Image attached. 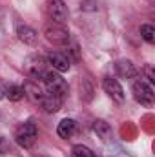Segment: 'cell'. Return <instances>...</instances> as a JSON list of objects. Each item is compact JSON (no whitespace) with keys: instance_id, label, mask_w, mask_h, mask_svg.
Wrapping results in <instances>:
<instances>
[{"instance_id":"6da1fadb","label":"cell","mask_w":155,"mask_h":157,"mask_svg":"<svg viewBox=\"0 0 155 157\" xmlns=\"http://www.w3.org/2000/svg\"><path fill=\"white\" fill-rule=\"evenodd\" d=\"M13 139H15V143H17L20 148L31 150V148L35 146L37 139H39V126H37L33 121H24V122H20V124L15 128Z\"/></svg>"},{"instance_id":"7a4b0ae2","label":"cell","mask_w":155,"mask_h":157,"mask_svg":"<svg viewBox=\"0 0 155 157\" xmlns=\"http://www.w3.org/2000/svg\"><path fill=\"white\" fill-rule=\"evenodd\" d=\"M42 82L46 86V93H51L55 97H60V99H66L68 97V91H70V86H68V80L62 77V73L59 71H46V75L42 77Z\"/></svg>"},{"instance_id":"3957f363","label":"cell","mask_w":155,"mask_h":157,"mask_svg":"<svg viewBox=\"0 0 155 157\" xmlns=\"http://www.w3.org/2000/svg\"><path fill=\"white\" fill-rule=\"evenodd\" d=\"M44 37L53 46H68L70 39H71L70 29L64 24H57V22H51V20H47L44 24Z\"/></svg>"},{"instance_id":"277c9868","label":"cell","mask_w":155,"mask_h":157,"mask_svg":"<svg viewBox=\"0 0 155 157\" xmlns=\"http://www.w3.org/2000/svg\"><path fill=\"white\" fill-rule=\"evenodd\" d=\"M131 93H133V99L141 106H144V108H152L153 106V102H155L153 88H152V84L144 82L142 78H139V80H135L131 84Z\"/></svg>"},{"instance_id":"5b68a950","label":"cell","mask_w":155,"mask_h":157,"mask_svg":"<svg viewBox=\"0 0 155 157\" xmlns=\"http://www.w3.org/2000/svg\"><path fill=\"white\" fill-rule=\"evenodd\" d=\"M46 15L51 22L64 24V26L70 20V9L64 0H46Z\"/></svg>"},{"instance_id":"8992f818","label":"cell","mask_w":155,"mask_h":157,"mask_svg":"<svg viewBox=\"0 0 155 157\" xmlns=\"http://www.w3.org/2000/svg\"><path fill=\"white\" fill-rule=\"evenodd\" d=\"M24 71L28 73L29 78L42 80V77L47 71V60H46V57H42V55H29V57H26V60H24Z\"/></svg>"},{"instance_id":"52a82bcc","label":"cell","mask_w":155,"mask_h":157,"mask_svg":"<svg viewBox=\"0 0 155 157\" xmlns=\"http://www.w3.org/2000/svg\"><path fill=\"white\" fill-rule=\"evenodd\" d=\"M46 60H47V66H51L53 71H59V73H66V71H70V68H71V59H70V55L64 53V51H59V49L49 51V53L46 55Z\"/></svg>"},{"instance_id":"ba28073f","label":"cell","mask_w":155,"mask_h":157,"mask_svg":"<svg viewBox=\"0 0 155 157\" xmlns=\"http://www.w3.org/2000/svg\"><path fill=\"white\" fill-rule=\"evenodd\" d=\"M102 90H104V93H106L113 102H117V104H122L124 99H126V93H124L120 82H119L115 77H110V75H108V77L102 78Z\"/></svg>"},{"instance_id":"9c48e42d","label":"cell","mask_w":155,"mask_h":157,"mask_svg":"<svg viewBox=\"0 0 155 157\" xmlns=\"http://www.w3.org/2000/svg\"><path fill=\"white\" fill-rule=\"evenodd\" d=\"M113 68H115V73L120 78H135L139 75L135 64H133L130 59H117L115 64H113Z\"/></svg>"},{"instance_id":"30bf717a","label":"cell","mask_w":155,"mask_h":157,"mask_svg":"<svg viewBox=\"0 0 155 157\" xmlns=\"http://www.w3.org/2000/svg\"><path fill=\"white\" fill-rule=\"evenodd\" d=\"M17 37L26 46H37V42H39V31L33 29L28 24H18L17 26Z\"/></svg>"},{"instance_id":"8fae6325","label":"cell","mask_w":155,"mask_h":157,"mask_svg":"<svg viewBox=\"0 0 155 157\" xmlns=\"http://www.w3.org/2000/svg\"><path fill=\"white\" fill-rule=\"evenodd\" d=\"M77 132V121L75 119H62L57 126V135L60 139H71Z\"/></svg>"},{"instance_id":"7c38bea8","label":"cell","mask_w":155,"mask_h":157,"mask_svg":"<svg viewBox=\"0 0 155 157\" xmlns=\"http://www.w3.org/2000/svg\"><path fill=\"white\" fill-rule=\"evenodd\" d=\"M24 95L33 102V104H40V101L44 99V90L40 88L37 82H33V80H28L26 84H24Z\"/></svg>"},{"instance_id":"4fadbf2b","label":"cell","mask_w":155,"mask_h":157,"mask_svg":"<svg viewBox=\"0 0 155 157\" xmlns=\"http://www.w3.org/2000/svg\"><path fill=\"white\" fill-rule=\"evenodd\" d=\"M62 102H64V99L55 97V95H51V93H46L44 99L40 101V108H42L46 113H57V112L62 108Z\"/></svg>"},{"instance_id":"5bb4252c","label":"cell","mask_w":155,"mask_h":157,"mask_svg":"<svg viewBox=\"0 0 155 157\" xmlns=\"http://www.w3.org/2000/svg\"><path fill=\"white\" fill-rule=\"evenodd\" d=\"M93 132L97 133V137L100 139V141H110L112 139V126L104 121V119H97V121H93Z\"/></svg>"},{"instance_id":"9a60e30c","label":"cell","mask_w":155,"mask_h":157,"mask_svg":"<svg viewBox=\"0 0 155 157\" xmlns=\"http://www.w3.org/2000/svg\"><path fill=\"white\" fill-rule=\"evenodd\" d=\"M24 86L20 84H9L7 86V93H6V99H9V102H20L24 99Z\"/></svg>"},{"instance_id":"2e32d148","label":"cell","mask_w":155,"mask_h":157,"mask_svg":"<svg viewBox=\"0 0 155 157\" xmlns=\"http://www.w3.org/2000/svg\"><path fill=\"white\" fill-rule=\"evenodd\" d=\"M71 157H97L91 148H88L86 144H75L71 148Z\"/></svg>"},{"instance_id":"e0dca14e","label":"cell","mask_w":155,"mask_h":157,"mask_svg":"<svg viewBox=\"0 0 155 157\" xmlns=\"http://www.w3.org/2000/svg\"><path fill=\"white\" fill-rule=\"evenodd\" d=\"M141 37L148 44H155V28L152 24H142L141 26Z\"/></svg>"},{"instance_id":"ac0fdd59","label":"cell","mask_w":155,"mask_h":157,"mask_svg":"<svg viewBox=\"0 0 155 157\" xmlns=\"http://www.w3.org/2000/svg\"><path fill=\"white\" fill-rule=\"evenodd\" d=\"M142 73L146 75V80H144V82H148V84H153L155 82V73H153V70H152L150 64H146V66L142 68Z\"/></svg>"},{"instance_id":"d6986e66","label":"cell","mask_w":155,"mask_h":157,"mask_svg":"<svg viewBox=\"0 0 155 157\" xmlns=\"http://www.w3.org/2000/svg\"><path fill=\"white\" fill-rule=\"evenodd\" d=\"M7 86H9V84H7L4 78H0V101H2V99H6V93H7Z\"/></svg>"}]
</instances>
